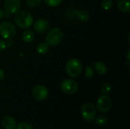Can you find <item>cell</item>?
Returning a JSON list of instances; mask_svg holds the SVG:
<instances>
[{
	"instance_id": "e0dca14e",
	"label": "cell",
	"mask_w": 130,
	"mask_h": 129,
	"mask_svg": "<svg viewBox=\"0 0 130 129\" xmlns=\"http://www.w3.org/2000/svg\"><path fill=\"white\" fill-rule=\"evenodd\" d=\"M94 120H95V123H96L98 126H100V127L104 126V125L107 124V117L104 116H103V115L98 116L96 119H94Z\"/></svg>"
},
{
	"instance_id": "603a6c76",
	"label": "cell",
	"mask_w": 130,
	"mask_h": 129,
	"mask_svg": "<svg viewBox=\"0 0 130 129\" xmlns=\"http://www.w3.org/2000/svg\"><path fill=\"white\" fill-rule=\"evenodd\" d=\"M16 129H34L32 125L27 122H21L17 126Z\"/></svg>"
},
{
	"instance_id": "ba28073f",
	"label": "cell",
	"mask_w": 130,
	"mask_h": 129,
	"mask_svg": "<svg viewBox=\"0 0 130 129\" xmlns=\"http://www.w3.org/2000/svg\"><path fill=\"white\" fill-rule=\"evenodd\" d=\"M49 95L48 89L42 84L35 86L32 90V96L37 101H43L47 98Z\"/></svg>"
},
{
	"instance_id": "4fadbf2b",
	"label": "cell",
	"mask_w": 130,
	"mask_h": 129,
	"mask_svg": "<svg viewBox=\"0 0 130 129\" xmlns=\"http://www.w3.org/2000/svg\"><path fill=\"white\" fill-rule=\"evenodd\" d=\"M94 69L97 71V73L100 75H104L107 71V65L101 62H99V61L95 62L94 64Z\"/></svg>"
},
{
	"instance_id": "9a60e30c",
	"label": "cell",
	"mask_w": 130,
	"mask_h": 129,
	"mask_svg": "<svg viewBox=\"0 0 130 129\" xmlns=\"http://www.w3.org/2000/svg\"><path fill=\"white\" fill-rule=\"evenodd\" d=\"M76 17L78 18V20L79 21L82 22H85L88 21L90 18V14L87 10L85 9H82L79 10L77 13H76Z\"/></svg>"
},
{
	"instance_id": "d6986e66",
	"label": "cell",
	"mask_w": 130,
	"mask_h": 129,
	"mask_svg": "<svg viewBox=\"0 0 130 129\" xmlns=\"http://www.w3.org/2000/svg\"><path fill=\"white\" fill-rule=\"evenodd\" d=\"M101 8L104 10L108 11V10H110V8H113V0H103L101 2Z\"/></svg>"
},
{
	"instance_id": "2e32d148",
	"label": "cell",
	"mask_w": 130,
	"mask_h": 129,
	"mask_svg": "<svg viewBox=\"0 0 130 129\" xmlns=\"http://www.w3.org/2000/svg\"><path fill=\"white\" fill-rule=\"evenodd\" d=\"M50 46L46 42H40L37 46V52L40 55H44L49 51Z\"/></svg>"
},
{
	"instance_id": "ac0fdd59",
	"label": "cell",
	"mask_w": 130,
	"mask_h": 129,
	"mask_svg": "<svg viewBox=\"0 0 130 129\" xmlns=\"http://www.w3.org/2000/svg\"><path fill=\"white\" fill-rule=\"evenodd\" d=\"M111 89H112V87H111V84L109 82H104V83H103L102 85H101V93L103 94H105V95H107L111 91Z\"/></svg>"
},
{
	"instance_id": "7a4b0ae2",
	"label": "cell",
	"mask_w": 130,
	"mask_h": 129,
	"mask_svg": "<svg viewBox=\"0 0 130 129\" xmlns=\"http://www.w3.org/2000/svg\"><path fill=\"white\" fill-rule=\"evenodd\" d=\"M82 63L78 59H69L66 64V72L72 78L78 77L82 71Z\"/></svg>"
},
{
	"instance_id": "6da1fadb",
	"label": "cell",
	"mask_w": 130,
	"mask_h": 129,
	"mask_svg": "<svg viewBox=\"0 0 130 129\" xmlns=\"http://www.w3.org/2000/svg\"><path fill=\"white\" fill-rule=\"evenodd\" d=\"M14 21L19 28L27 30L33 25L34 17L28 11L19 10L14 14Z\"/></svg>"
},
{
	"instance_id": "52a82bcc",
	"label": "cell",
	"mask_w": 130,
	"mask_h": 129,
	"mask_svg": "<svg viewBox=\"0 0 130 129\" xmlns=\"http://www.w3.org/2000/svg\"><path fill=\"white\" fill-rule=\"evenodd\" d=\"M112 107V100L107 95L101 96L97 100V109L101 113H107Z\"/></svg>"
},
{
	"instance_id": "44dd1931",
	"label": "cell",
	"mask_w": 130,
	"mask_h": 129,
	"mask_svg": "<svg viewBox=\"0 0 130 129\" xmlns=\"http://www.w3.org/2000/svg\"><path fill=\"white\" fill-rule=\"evenodd\" d=\"M43 1L45 3V5H46L49 7H53V8L59 6L62 2V0H43Z\"/></svg>"
},
{
	"instance_id": "8fae6325",
	"label": "cell",
	"mask_w": 130,
	"mask_h": 129,
	"mask_svg": "<svg viewBox=\"0 0 130 129\" xmlns=\"http://www.w3.org/2000/svg\"><path fill=\"white\" fill-rule=\"evenodd\" d=\"M2 125L5 129H15L17 124L14 119L11 116H5L2 120Z\"/></svg>"
},
{
	"instance_id": "ffe728a7",
	"label": "cell",
	"mask_w": 130,
	"mask_h": 129,
	"mask_svg": "<svg viewBox=\"0 0 130 129\" xmlns=\"http://www.w3.org/2000/svg\"><path fill=\"white\" fill-rule=\"evenodd\" d=\"M42 0H26V5L31 8H37L41 4Z\"/></svg>"
},
{
	"instance_id": "30bf717a",
	"label": "cell",
	"mask_w": 130,
	"mask_h": 129,
	"mask_svg": "<svg viewBox=\"0 0 130 129\" xmlns=\"http://www.w3.org/2000/svg\"><path fill=\"white\" fill-rule=\"evenodd\" d=\"M34 29L38 33H45L50 29V23L48 21L43 18L37 20L34 24Z\"/></svg>"
},
{
	"instance_id": "7c38bea8",
	"label": "cell",
	"mask_w": 130,
	"mask_h": 129,
	"mask_svg": "<svg viewBox=\"0 0 130 129\" xmlns=\"http://www.w3.org/2000/svg\"><path fill=\"white\" fill-rule=\"evenodd\" d=\"M117 7L121 12L128 13L130 11L129 0H120L117 4Z\"/></svg>"
},
{
	"instance_id": "5bb4252c",
	"label": "cell",
	"mask_w": 130,
	"mask_h": 129,
	"mask_svg": "<svg viewBox=\"0 0 130 129\" xmlns=\"http://www.w3.org/2000/svg\"><path fill=\"white\" fill-rule=\"evenodd\" d=\"M35 37V34L33 32V30H26L22 33V40L26 43H30L34 41Z\"/></svg>"
},
{
	"instance_id": "484cf974",
	"label": "cell",
	"mask_w": 130,
	"mask_h": 129,
	"mask_svg": "<svg viewBox=\"0 0 130 129\" xmlns=\"http://www.w3.org/2000/svg\"><path fill=\"white\" fill-rule=\"evenodd\" d=\"M4 14H5L4 13V11L2 10V8H0V20L4 17Z\"/></svg>"
},
{
	"instance_id": "7402d4cb",
	"label": "cell",
	"mask_w": 130,
	"mask_h": 129,
	"mask_svg": "<svg viewBox=\"0 0 130 129\" xmlns=\"http://www.w3.org/2000/svg\"><path fill=\"white\" fill-rule=\"evenodd\" d=\"M85 77L88 79H92L94 78V69L91 65H88L86 67L85 71Z\"/></svg>"
},
{
	"instance_id": "cb8c5ba5",
	"label": "cell",
	"mask_w": 130,
	"mask_h": 129,
	"mask_svg": "<svg viewBox=\"0 0 130 129\" xmlns=\"http://www.w3.org/2000/svg\"><path fill=\"white\" fill-rule=\"evenodd\" d=\"M6 47H7L6 43H5V41L2 40H0V52H3L4 50H5Z\"/></svg>"
},
{
	"instance_id": "3957f363",
	"label": "cell",
	"mask_w": 130,
	"mask_h": 129,
	"mask_svg": "<svg viewBox=\"0 0 130 129\" xmlns=\"http://www.w3.org/2000/svg\"><path fill=\"white\" fill-rule=\"evenodd\" d=\"M63 39V32L59 27H53L47 31L45 42L50 46H58Z\"/></svg>"
},
{
	"instance_id": "8992f818",
	"label": "cell",
	"mask_w": 130,
	"mask_h": 129,
	"mask_svg": "<svg viewBox=\"0 0 130 129\" xmlns=\"http://www.w3.org/2000/svg\"><path fill=\"white\" fill-rule=\"evenodd\" d=\"M82 118L87 122L94 121L96 116L95 106L91 103H87L84 104L82 108Z\"/></svg>"
},
{
	"instance_id": "277c9868",
	"label": "cell",
	"mask_w": 130,
	"mask_h": 129,
	"mask_svg": "<svg viewBox=\"0 0 130 129\" xmlns=\"http://www.w3.org/2000/svg\"><path fill=\"white\" fill-rule=\"evenodd\" d=\"M16 34L15 26L10 21H2L0 24V35L6 40H12Z\"/></svg>"
},
{
	"instance_id": "5b68a950",
	"label": "cell",
	"mask_w": 130,
	"mask_h": 129,
	"mask_svg": "<svg viewBox=\"0 0 130 129\" xmlns=\"http://www.w3.org/2000/svg\"><path fill=\"white\" fill-rule=\"evenodd\" d=\"M61 90L66 94L72 95L78 90V84L73 79H65L61 83Z\"/></svg>"
},
{
	"instance_id": "9c48e42d",
	"label": "cell",
	"mask_w": 130,
	"mask_h": 129,
	"mask_svg": "<svg viewBox=\"0 0 130 129\" xmlns=\"http://www.w3.org/2000/svg\"><path fill=\"white\" fill-rule=\"evenodd\" d=\"M21 0H5L4 2V8L7 14H14L21 8Z\"/></svg>"
},
{
	"instance_id": "d4e9b609",
	"label": "cell",
	"mask_w": 130,
	"mask_h": 129,
	"mask_svg": "<svg viewBox=\"0 0 130 129\" xmlns=\"http://www.w3.org/2000/svg\"><path fill=\"white\" fill-rule=\"evenodd\" d=\"M5 78V72L2 69L0 68V81H2Z\"/></svg>"
}]
</instances>
